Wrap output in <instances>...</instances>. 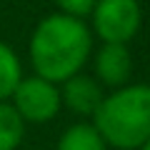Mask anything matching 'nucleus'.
Instances as JSON below:
<instances>
[{
    "label": "nucleus",
    "mask_w": 150,
    "mask_h": 150,
    "mask_svg": "<svg viewBox=\"0 0 150 150\" xmlns=\"http://www.w3.org/2000/svg\"><path fill=\"white\" fill-rule=\"evenodd\" d=\"M93 50V33L80 18L63 13L43 18L30 35V63L38 78L65 83L85 68Z\"/></svg>",
    "instance_id": "f257e3e1"
},
{
    "label": "nucleus",
    "mask_w": 150,
    "mask_h": 150,
    "mask_svg": "<svg viewBox=\"0 0 150 150\" xmlns=\"http://www.w3.org/2000/svg\"><path fill=\"white\" fill-rule=\"evenodd\" d=\"M93 128L105 145L138 150L150 140V85H123L105 95L93 115Z\"/></svg>",
    "instance_id": "f03ea898"
},
{
    "label": "nucleus",
    "mask_w": 150,
    "mask_h": 150,
    "mask_svg": "<svg viewBox=\"0 0 150 150\" xmlns=\"http://www.w3.org/2000/svg\"><path fill=\"white\" fill-rule=\"evenodd\" d=\"M10 105L25 120V125L28 123H33V125L50 123L63 108L60 88L55 83L45 80V78H38V75L23 78L18 83L15 93L10 95Z\"/></svg>",
    "instance_id": "7ed1b4c3"
},
{
    "label": "nucleus",
    "mask_w": 150,
    "mask_h": 150,
    "mask_svg": "<svg viewBox=\"0 0 150 150\" xmlns=\"http://www.w3.org/2000/svg\"><path fill=\"white\" fill-rule=\"evenodd\" d=\"M90 15L95 35L112 45H125L133 40L143 20L138 0H98Z\"/></svg>",
    "instance_id": "20e7f679"
},
{
    "label": "nucleus",
    "mask_w": 150,
    "mask_h": 150,
    "mask_svg": "<svg viewBox=\"0 0 150 150\" xmlns=\"http://www.w3.org/2000/svg\"><path fill=\"white\" fill-rule=\"evenodd\" d=\"M60 85H63L60 88V100H63V105L70 112L83 115V118H93L95 110L100 108L103 98H105L103 95V85L95 78L85 75V73L73 75V78H68Z\"/></svg>",
    "instance_id": "39448f33"
},
{
    "label": "nucleus",
    "mask_w": 150,
    "mask_h": 150,
    "mask_svg": "<svg viewBox=\"0 0 150 150\" xmlns=\"http://www.w3.org/2000/svg\"><path fill=\"white\" fill-rule=\"evenodd\" d=\"M133 73V58L125 45L103 43L95 53V80L108 88H123Z\"/></svg>",
    "instance_id": "423d86ee"
},
{
    "label": "nucleus",
    "mask_w": 150,
    "mask_h": 150,
    "mask_svg": "<svg viewBox=\"0 0 150 150\" xmlns=\"http://www.w3.org/2000/svg\"><path fill=\"white\" fill-rule=\"evenodd\" d=\"M55 150H108V145L93 123H75L60 135Z\"/></svg>",
    "instance_id": "0eeeda50"
},
{
    "label": "nucleus",
    "mask_w": 150,
    "mask_h": 150,
    "mask_svg": "<svg viewBox=\"0 0 150 150\" xmlns=\"http://www.w3.org/2000/svg\"><path fill=\"white\" fill-rule=\"evenodd\" d=\"M25 140V120L18 115L10 100L0 103V150H18Z\"/></svg>",
    "instance_id": "6e6552de"
},
{
    "label": "nucleus",
    "mask_w": 150,
    "mask_h": 150,
    "mask_svg": "<svg viewBox=\"0 0 150 150\" xmlns=\"http://www.w3.org/2000/svg\"><path fill=\"white\" fill-rule=\"evenodd\" d=\"M20 80H23L20 58H18V53L8 43L0 40V103L10 100V95L15 93Z\"/></svg>",
    "instance_id": "1a4fd4ad"
},
{
    "label": "nucleus",
    "mask_w": 150,
    "mask_h": 150,
    "mask_svg": "<svg viewBox=\"0 0 150 150\" xmlns=\"http://www.w3.org/2000/svg\"><path fill=\"white\" fill-rule=\"evenodd\" d=\"M98 0H55V5L60 8V13L63 15H70V18H85L93 13V8H95Z\"/></svg>",
    "instance_id": "9d476101"
},
{
    "label": "nucleus",
    "mask_w": 150,
    "mask_h": 150,
    "mask_svg": "<svg viewBox=\"0 0 150 150\" xmlns=\"http://www.w3.org/2000/svg\"><path fill=\"white\" fill-rule=\"evenodd\" d=\"M138 150H150V140H145V143H143V145H140V148H138Z\"/></svg>",
    "instance_id": "9b49d317"
}]
</instances>
